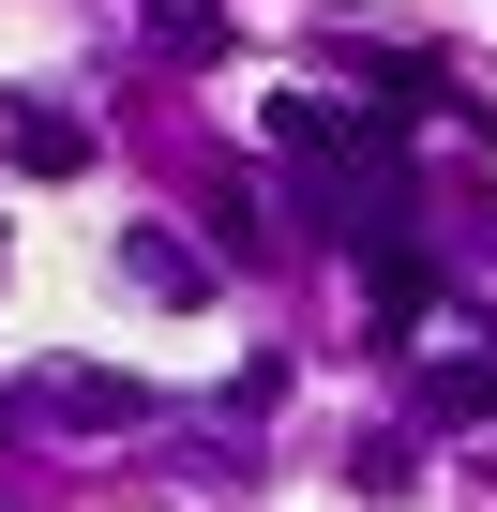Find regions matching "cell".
Listing matches in <instances>:
<instances>
[{
	"label": "cell",
	"mask_w": 497,
	"mask_h": 512,
	"mask_svg": "<svg viewBox=\"0 0 497 512\" xmlns=\"http://www.w3.org/2000/svg\"><path fill=\"white\" fill-rule=\"evenodd\" d=\"M121 287H151V302H211V256L166 241V226H121Z\"/></svg>",
	"instance_id": "cell-1"
},
{
	"label": "cell",
	"mask_w": 497,
	"mask_h": 512,
	"mask_svg": "<svg viewBox=\"0 0 497 512\" xmlns=\"http://www.w3.org/2000/svg\"><path fill=\"white\" fill-rule=\"evenodd\" d=\"M136 407H151V392H136V377H106V362H76V377H46V422H76V437H121Z\"/></svg>",
	"instance_id": "cell-2"
},
{
	"label": "cell",
	"mask_w": 497,
	"mask_h": 512,
	"mask_svg": "<svg viewBox=\"0 0 497 512\" xmlns=\"http://www.w3.org/2000/svg\"><path fill=\"white\" fill-rule=\"evenodd\" d=\"M362 302H377V332H407V317L437 302V272H422V241H362Z\"/></svg>",
	"instance_id": "cell-3"
},
{
	"label": "cell",
	"mask_w": 497,
	"mask_h": 512,
	"mask_svg": "<svg viewBox=\"0 0 497 512\" xmlns=\"http://www.w3.org/2000/svg\"><path fill=\"white\" fill-rule=\"evenodd\" d=\"M422 407H437V422H497V347H452V362H422Z\"/></svg>",
	"instance_id": "cell-4"
},
{
	"label": "cell",
	"mask_w": 497,
	"mask_h": 512,
	"mask_svg": "<svg viewBox=\"0 0 497 512\" xmlns=\"http://www.w3.org/2000/svg\"><path fill=\"white\" fill-rule=\"evenodd\" d=\"M136 31L166 61H226V0H136Z\"/></svg>",
	"instance_id": "cell-5"
},
{
	"label": "cell",
	"mask_w": 497,
	"mask_h": 512,
	"mask_svg": "<svg viewBox=\"0 0 497 512\" xmlns=\"http://www.w3.org/2000/svg\"><path fill=\"white\" fill-rule=\"evenodd\" d=\"M0 151H16V181H76V166H91V121H46V106H31Z\"/></svg>",
	"instance_id": "cell-6"
}]
</instances>
